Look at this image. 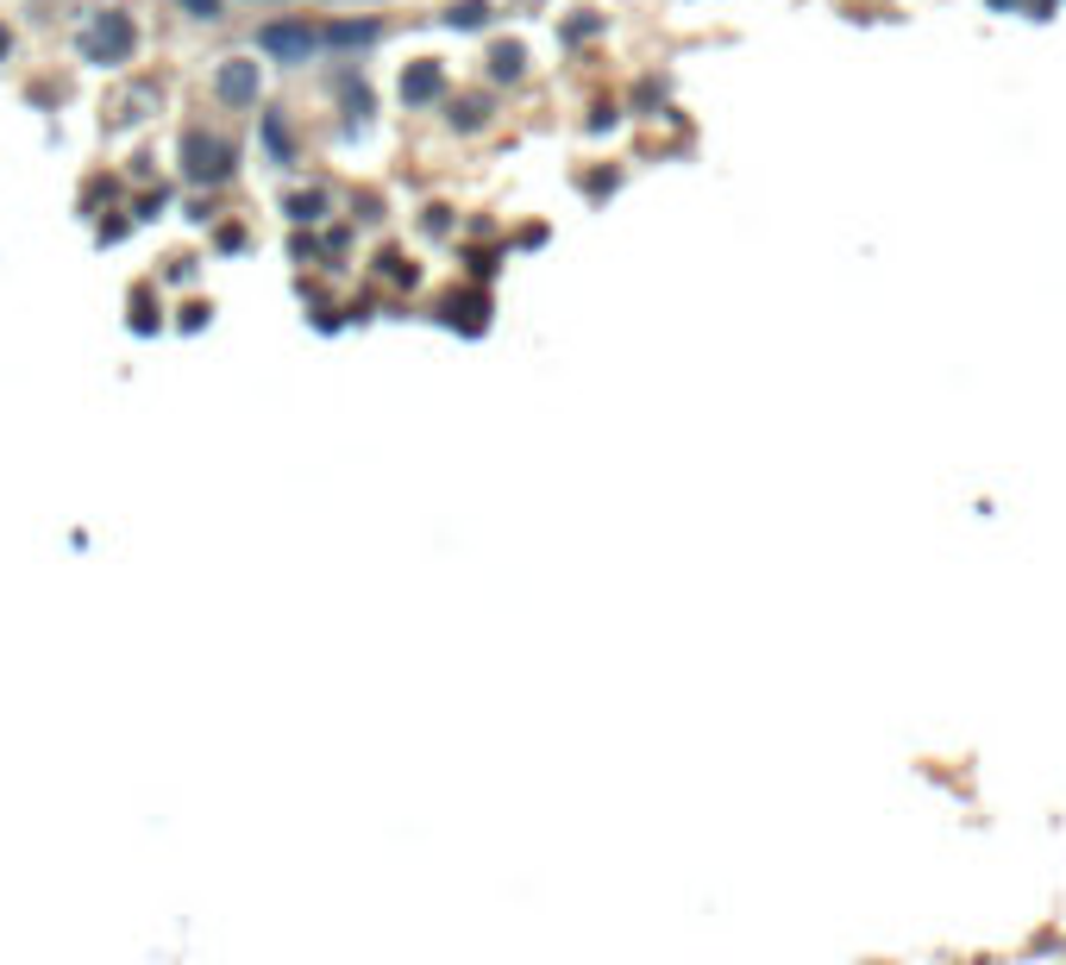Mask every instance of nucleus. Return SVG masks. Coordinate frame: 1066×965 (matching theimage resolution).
I'll return each instance as SVG.
<instances>
[{
	"instance_id": "1",
	"label": "nucleus",
	"mask_w": 1066,
	"mask_h": 965,
	"mask_svg": "<svg viewBox=\"0 0 1066 965\" xmlns=\"http://www.w3.org/2000/svg\"><path fill=\"white\" fill-rule=\"evenodd\" d=\"M257 44H264L271 57H283V63H308L327 39H320L314 25H302V20H283V25H264V32H257Z\"/></svg>"
},
{
	"instance_id": "2",
	"label": "nucleus",
	"mask_w": 1066,
	"mask_h": 965,
	"mask_svg": "<svg viewBox=\"0 0 1066 965\" xmlns=\"http://www.w3.org/2000/svg\"><path fill=\"white\" fill-rule=\"evenodd\" d=\"M82 44H88V57H101V63L126 57V51H133V20H119V13H101V20L82 32Z\"/></svg>"
},
{
	"instance_id": "3",
	"label": "nucleus",
	"mask_w": 1066,
	"mask_h": 965,
	"mask_svg": "<svg viewBox=\"0 0 1066 965\" xmlns=\"http://www.w3.org/2000/svg\"><path fill=\"white\" fill-rule=\"evenodd\" d=\"M189 176L194 182H220V176H233V145L226 138H189Z\"/></svg>"
},
{
	"instance_id": "4",
	"label": "nucleus",
	"mask_w": 1066,
	"mask_h": 965,
	"mask_svg": "<svg viewBox=\"0 0 1066 965\" xmlns=\"http://www.w3.org/2000/svg\"><path fill=\"white\" fill-rule=\"evenodd\" d=\"M440 95H446V70H440L433 57H421V63L402 70V100L408 107H426V100H440Z\"/></svg>"
},
{
	"instance_id": "5",
	"label": "nucleus",
	"mask_w": 1066,
	"mask_h": 965,
	"mask_svg": "<svg viewBox=\"0 0 1066 965\" xmlns=\"http://www.w3.org/2000/svg\"><path fill=\"white\" fill-rule=\"evenodd\" d=\"M320 39H327L333 51H358V44H377V39H383V25H377V20H339V25H327Z\"/></svg>"
},
{
	"instance_id": "6",
	"label": "nucleus",
	"mask_w": 1066,
	"mask_h": 965,
	"mask_svg": "<svg viewBox=\"0 0 1066 965\" xmlns=\"http://www.w3.org/2000/svg\"><path fill=\"white\" fill-rule=\"evenodd\" d=\"M220 95L239 100V107L257 100V63H226V70H220Z\"/></svg>"
},
{
	"instance_id": "7",
	"label": "nucleus",
	"mask_w": 1066,
	"mask_h": 965,
	"mask_svg": "<svg viewBox=\"0 0 1066 965\" xmlns=\"http://www.w3.org/2000/svg\"><path fill=\"white\" fill-rule=\"evenodd\" d=\"M521 70H527L521 44H496V51H489V82H521Z\"/></svg>"
},
{
	"instance_id": "8",
	"label": "nucleus",
	"mask_w": 1066,
	"mask_h": 965,
	"mask_svg": "<svg viewBox=\"0 0 1066 965\" xmlns=\"http://www.w3.org/2000/svg\"><path fill=\"white\" fill-rule=\"evenodd\" d=\"M489 0H458V7H446V25L452 32H477V25H489Z\"/></svg>"
},
{
	"instance_id": "9",
	"label": "nucleus",
	"mask_w": 1066,
	"mask_h": 965,
	"mask_svg": "<svg viewBox=\"0 0 1066 965\" xmlns=\"http://www.w3.org/2000/svg\"><path fill=\"white\" fill-rule=\"evenodd\" d=\"M452 126H458V132L489 126V100H452Z\"/></svg>"
},
{
	"instance_id": "10",
	"label": "nucleus",
	"mask_w": 1066,
	"mask_h": 965,
	"mask_svg": "<svg viewBox=\"0 0 1066 965\" xmlns=\"http://www.w3.org/2000/svg\"><path fill=\"white\" fill-rule=\"evenodd\" d=\"M320 208H327V194H295V201H289L295 220H320Z\"/></svg>"
},
{
	"instance_id": "11",
	"label": "nucleus",
	"mask_w": 1066,
	"mask_h": 965,
	"mask_svg": "<svg viewBox=\"0 0 1066 965\" xmlns=\"http://www.w3.org/2000/svg\"><path fill=\"white\" fill-rule=\"evenodd\" d=\"M182 7H189L194 20H220V0H182Z\"/></svg>"
},
{
	"instance_id": "12",
	"label": "nucleus",
	"mask_w": 1066,
	"mask_h": 965,
	"mask_svg": "<svg viewBox=\"0 0 1066 965\" xmlns=\"http://www.w3.org/2000/svg\"><path fill=\"white\" fill-rule=\"evenodd\" d=\"M991 7H1016V0H991Z\"/></svg>"
}]
</instances>
